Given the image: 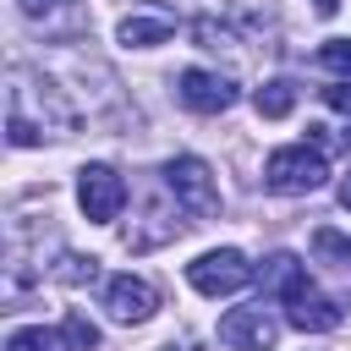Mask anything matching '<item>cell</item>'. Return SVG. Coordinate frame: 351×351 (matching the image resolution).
Returning <instances> with one entry per match:
<instances>
[{
	"label": "cell",
	"mask_w": 351,
	"mask_h": 351,
	"mask_svg": "<svg viewBox=\"0 0 351 351\" xmlns=\"http://www.w3.org/2000/svg\"><path fill=\"white\" fill-rule=\"evenodd\" d=\"M324 176H329V165H324V148L318 143H291V148H274L263 159V186L269 192H285V197L318 192Z\"/></svg>",
	"instance_id": "1"
},
{
	"label": "cell",
	"mask_w": 351,
	"mask_h": 351,
	"mask_svg": "<svg viewBox=\"0 0 351 351\" xmlns=\"http://www.w3.org/2000/svg\"><path fill=\"white\" fill-rule=\"evenodd\" d=\"M165 186L176 197V208H186L192 219H214L219 214V186H214V170L197 159V154H176L165 165Z\"/></svg>",
	"instance_id": "2"
},
{
	"label": "cell",
	"mask_w": 351,
	"mask_h": 351,
	"mask_svg": "<svg viewBox=\"0 0 351 351\" xmlns=\"http://www.w3.org/2000/svg\"><path fill=\"white\" fill-rule=\"evenodd\" d=\"M77 203H82V214H88L93 225H110V219H121V208H126V181H121L110 165H82V170H77Z\"/></svg>",
	"instance_id": "3"
},
{
	"label": "cell",
	"mask_w": 351,
	"mask_h": 351,
	"mask_svg": "<svg viewBox=\"0 0 351 351\" xmlns=\"http://www.w3.org/2000/svg\"><path fill=\"white\" fill-rule=\"evenodd\" d=\"M186 280H192V291H203V296H230V291H241V285L252 280V263H247L236 247H219V252L192 258V263H186Z\"/></svg>",
	"instance_id": "4"
},
{
	"label": "cell",
	"mask_w": 351,
	"mask_h": 351,
	"mask_svg": "<svg viewBox=\"0 0 351 351\" xmlns=\"http://www.w3.org/2000/svg\"><path fill=\"white\" fill-rule=\"evenodd\" d=\"M16 11H22V22L38 27L44 38H82V33L93 27V16H88L82 0H16Z\"/></svg>",
	"instance_id": "5"
},
{
	"label": "cell",
	"mask_w": 351,
	"mask_h": 351,
	"mask_svg": "<svg viewBox=\"0 0 351 351\" xmlns=\"http://www.w3.org/2000/svg\"><path fill=\"white\" fill-rule=\"evenodd\" d=\"M176 99H181L186 110H197V115H219V110H230V104H236V82H230L225 71L186 66V71L176 77Z\"/></svg>",
	"instance_id": "6"
},
{
	"label": "cell",
	"mask_w": 351,
	"mask_h": 351,
	"mask_svg": "<svg viewBox=\"0 0 351 351\" xmlns=\"http://www.w3.org/2000/svg\"><path fill=\"white\" fill-rule=\"evenodd\" d=\"M340 318H346V302L324 296L313 280H307L302 291H291V296H285V324H291V329H302V335H329Z\"/></svg>",
	"instance_id": "7"
},
{
	"label": "cell",
	"mask_w": 351,
	"mask_h": 351,
	"mask_svg": "<svg viewBox=\"0 0 351 351\" xmlns=\"http://www.w3.org/2000/svg\"><path fill=\"white\" fill-rule=\"evenodd\" d=\"M219 340H225L230 351H274L280 324L263 313V302H258V307H230V313L219 318Z\"/></svg>",
	"instance_id": "8"
},
{
	"label": "cell",
	"mask_w": 351,
	"mask_h": 351,
	"mask_svg": "<svg viewBox=\"0 0 351 351\" xmlns=\"http://www.w3.org/2000/svg\"><path fill=\"white\" fill-rule=\"evenodd\" d=\"M154 307H159V296H154V285L137 280V274H115V280L104 285V313H110L115 324H148Z\"/></svg>",
	"instance_id": "9"
},
{
	"label": "cell",
	"mask_w": 351,
	"mask_h": 351,
	"mask_svg": "<svg viewBox=\"0 0 351 351\" xmlns=\"http://www.w3.org/2000/svg\"><path fill=\"white\" fill-rule=\"evenodd\" d=\"M170 33H176V11H165V5H137V11H126L121 27H115V38H121L126 49H154V44H165Z\"/></svg>",
	"instance_id": "10"
},
{
	"label": "cell",
	"mask_w": 351,
	"mask_h": 351,
	"mask_svg": "<svg viewBox=\"0 0 351 351\" xmlns=\"http://www.w3.org/2000/svg\"><path fill=\"white\" fill-rule=\"evenodd\" d=\"M258 280H263V291H274V296L285 302L291 291H302V285H307V269H302V258H291V252H274V258L263 263V274H258Z\"/></svg>",
	"instance_id": "11"
},
{
	"label": "cell",
	"mask_w": 351,
	"mask_h": 351,
	"mask_svg": "<svg viewBox=\"0 0 351 351\" xmlns=\"http://www.w3.org/2000/svg\"><path fill=\"white\" fill-rule=\"evenodd\" d=\"M252 104H258L263 121H285V115L296 110V82H291V77H274V82H263V88L252 93Z\"/></svg>",
	"instance_id": "12"
},
{
	"label": "cell",
	"mask_w": 351,
	"mask_h": 351,
	"mask_svg": "<svg viewBox=\"0 0 351 351\" xmlns=\"http://www.w3.org/2000/svg\"><path fill=\"white\" fill-rule=\"evenodd\" d=\"M5 351H71V340H66V329L27 324V329H11L5 335Z\"/></svg>",
	"instance_id": "13"
},
{
	"label": "cell",
	"mask_w": 351,
	"mask_h": 351,
	"mask_svg": "<svg viewBox=\"0 0 351 351\" xmlns=\"http://www.w3.org/2000/svg\"><path fill=\"white\" fill-rule=\"evenodd\" d=\"M313 252H318L324 263L351 269V236H340V230H329V225H318V230H313Z\"/></svg>",
	"instance_id": "14"
},
{
	"label": "cell",
	"mask_w": 351,
	"mask_h": 351,
	"mask_svg": "<svg viewBox=\"0 0 351 351\" xmlns=\"http://www.w3.org/2000/svg\"><path fill=\"white\" fill-rule=\"evenodd\" d=\"M55 280H66V285H93L99 280V258H77V252H60V263L49 269Z\"/></svg>",
	"instance_id": "15"
},
{
	"label": "cell",
	"mask_w": 351,
	"mask_h": 351,
	"mask_svg": "<svg viewBox=\"0 0 351 351\" xmlns=\"http://www.w3.org/2000/svg\"><path fill=\"white\" fill-rule=\"evenodd\" d=\"M60 329H66L71 351H93V346H99V329H93V318H88V313H77V307L66 313V324H60Z\"/></svg>",
	"instance_id": "16"
},
{
	"label": "cell",
	"mask_w": 351,
	"mask_h": 351,
	"mask_svg": "<svg viewBox=\"0 0 351 351\" xmlns=\"http://www.w3.org/2000/svg\"><path fill=\"white\" fill-rule=\"evenodd\" d=\"M318 66L351 77V38H329V44H318Z\"/></svg>",
	"instance_id": "17"
},
{
	"label": "cell",
	"mask_w": 351,
	"mask_h": 351,
	"mask_svg": "<svg viewBox=\"0 0 351 351\" xmlns=\"http://www.w3.org/2000/svg\"><path fill=\"white\" fill-rule=\"evenodd\" d=\"M324 104H329V110H340V115H351V82H340V88H324Z\"/></svg>",
	"instance_id": "18"
},
{
	"label": "cell",
	"mask_w": 351,
	"mask_h": 351,
	"mask_svg": "<svg viewBox=\"0 0 351 351\" xmlns=\"http://www.w3.org/2000/svg\"><path fill=\"white\" fill-rule=\"evenodd\" d=\"M340 208H351V170L340 176Z\"/></svg>",
	"instance_id": "19"
},
{
	"label": "cell",
	"mask_w": 351,
	"mask_h": 351,
	"mask_svg": "<svg viewBox=\"0 0 351 351\" xmlns=\"http://www.w3.org/2000/svg\"><path fill=\"white\" fill-rule=\"evenodd\" d=\"M313 5H318V16H335L340 11V0H313Z\"/></svg>",
	"instance_id": "20"
},
{
	"label": "cell",
	"mask_w": 351,
	"mask_h": 351,
	"mask_svg": "<svg viewBox=\"0 0 351 351\" xmlns=\"http://www.w3.org/2000/svg\"><path fill=\"white\" fill-rule=\"evenodd\" d=\"M165 351H192V346H165Z\"/></svg>",
	"instance_id": "21"
}]
</instances>
